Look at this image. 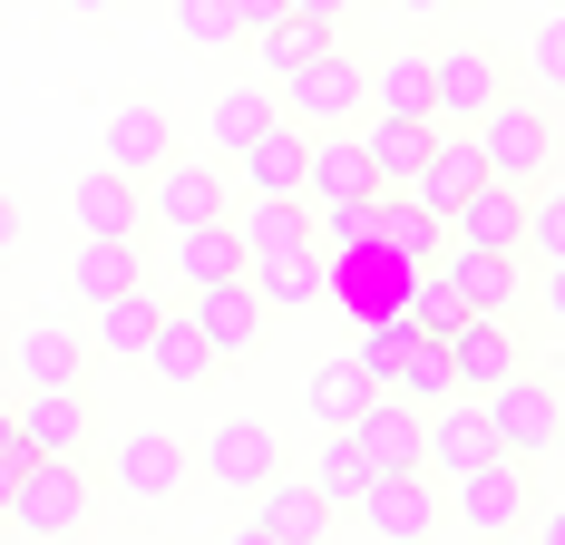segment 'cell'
Returning a JSON list of instances; mask_svg holds the SVG:
<instances>
[{
  "label": "cell",
  "mask_w": 565,
  "mask_h": 545,
  "mask_svg": "<svg viewBox=\"0 0 565 545\" xmlns=\"http://www.w3.org/2000/svg\"><path fill=\"white\" fill-rule=\"evenodd\" d=\"M439 282H449L458 302H468V312H508L516 302V254L508 244H439Z\"/></svg>",
  "instance_id": "17"
},
{
  "label": "cell",
  "mask_w": 565,
  "mask_h": 545,
  "mask_svg": "<svg viewBox=\"0 0 565 545\" xmlns=\"http://www.w3.org/2000/svg\"><path fill=\"white\" fill-rule=\"evenodd\" d=\"M488 399V419H498V448H516V458H546V448H565V389L536 381L526 361H516L498 389H478Z\"/></svg>",
  "instance_id": "5"
},
{
  "label": "cell",
  "mask_w": 565,
  "mask_h": 545,
  "mask_svg": "<svg viewBox=\"0 0 565 545\" xmlns=\"http://www.w3.org/2000/svg\"><path fill=\"white\" fill-rule=\"evenodd\" d=\"M399 10H409V20H429V10H449V0H399Z\"/></svg>",
  "instance_id": "48"
},
{
  "label": "cell",
  "mask_w": 565,
  "mask_h": 545,
  "mask_svg": "<svg viewBox=\"0 0 565 545\" xmlns=\"http://www.w3.org/2000/svg\"><path fill=\"white\" fill-rule=\"evenodd\" d=\"M68 10H108V0H68Z\"/></svg>",
  "instance_id": "50"
},
{
  "label": "cell",
  "mask_w": 565,
  "mask_h": 545,
  "mask_svg": "<svg viewBox=\"0 0 565 545\" xmlns=\"http://www.w3.org/2000/svg\"><path fill=\"white\" fill-rule=\"evenodd\" d=\"M68 215H78V234H137V224H147V185L98 157L78 185H68Z\"/></svg>",
  "instance_id": "20"
},
{
  "label": "cell",
  "mask_w": 565,
  "mask_h": 545,
  "mask_svg": "<svg viewBox=\"0 0 565 545\" xmlns=\"http://www.w3.org/2000/svg\"><path fill=\"white\" fill-rule=\"evenodd\" d=\"M429 137H439V117H381V108H371V127H361L371 175H381V185H409V175H419V157H429Z\"/></svg>",
  "instance_id": "29"
},
{
  "label": "cell",
  "mask_w": 565,
  "mask_h": 545,
  "mask_svg": "<svg viewBox=\"0 0 565 545\" xmlns=\"http://www.w3.org/2000/svg\"><path fill=\"white\" fill-rule=\"evenodd\" d=\"M127 282H147L137 234H88V244H78V264H68V292H78V302H108V292H127Z\"/></svg>",
  "instance_id": "31"
},
{
  "label": "cell",
  "mask_w": 565,
  "mask_h": 545,
  "mask_svg": "<svg viewBox=\"0 0 565 545\" xmlns=\"http://www.w3.org/2000/svg\"><path fill=\"white\" fill-rule=\"evenodd\" d=\"M526 78H536V98H565V0L536 20V40H526Z\"/></svg>",
  "instance_id": "41"
},
{
  "label": "cell",
  "mask_w": 565,
  "mask_h": 545,
  "mask_svg": "<svg viewBox=\"0 0 565 545\" xmlns=\"http://www.w3.org/2000/svg\"><path fill=\"white\" fill-rule=\"evenodd\" d=\"M526 244H536L546 264H565V185L556 195H526Z\"/></svg>",
  "instance_id": "42"
},
{
  "label": "cell",
  "mask_w": 565,
  "mask_h": 545,
  "mask_svg": "<svg viewBox=\"0 0 565 545\" xmlns=\"http://www.w3.org/2000/svg\"><path fill=\"white\" fill-rule=\"evenodd\" d=\"M478 147H488V175H508V185H536L546 175V157H556V117H546V98H488V117L468 127Z\"/></svg>",
  "instance_id": "2"
},
{
  "label": "cell",
  "mask_w": 565,
  "mask_h": 545,
  "mask_svg": "<svg viewBox=\"0 0 565 545\" xmlns=\"http://www.w3.org/2000/svg\"><path fill=\"white\" fill-rule=\"evenodd\" d=\"M458 526L468 536H516L526 516H536V496H526V458L498 448V458H478V468H458Z\"/></svg>",
  "instance_id": "6"
},
{
  "label": "cell",
  "mask_w": 565,
  "mask_h": 545,
  "mask_svg": "<svg viewBox=\"0 0 565 545\" xmlns=\"http://www.w3.org/2000/svg\"><path fill=\"white\" fill-rule=\"evenodd\" d=\"M195 458H205V478H215V488H234V496H264V488L282 478V438L264 429V419H215Z\"/></svg>",
  "instance_id": "7"
},
{
  "label": "cell",
  "mask_w": 565,
  "mask_h": 545,
  "mask_svg": "<svg viewBox=\"0 0 565 545\" xmlns=\"http://www.w3.org/2000/svg\"><path fill=\"white\" fill-rule=\"evenodd\" d=\"M546 312L565 322V264H546Z\"/></svg>",
  "instance_id": "46"
},
{
  "label": "cell",
  "mask_w": 565,
  "mask_h": 545,
  "mask_svg": "<svg viewBox=\"0 0 565 545\" xmlns=\"http://www.w3.org/2000/svg\"><path fill=\"white\" fill-rule=\"evenodd\" d=\"M371 108L381 117H429V58H381L371 68Z\"/></svg>",
  "instance_id": "38"
},
{
  "label": "cell",
  "mask_w": 565,
  "mask_h": 545,
  "mask_svg": "<svg viewBox=\"0 0 565 545\" xmlns=\"http://www.w3.org/2000/svg\"><path fill=\"white\" fill-rule=\"evenodd\" d=\"M381 389L419 399V409H439V399L458 389V371H449V341H439V331H409V351L391 361V381H381Z\"/></svg>",
  "instance_id": "35"
},
{
  "label": "cell",
  "mask_w": 565,
  "mask_h": 545,
  "mask_svg": "<svg viewBox=\"0 0 565 545\" xmlns=\"http://www.w3.org/2000/svg\"><path fill=\"white\" fill-rule=\"evenodd\" d=\"M312 488L332 496V506H361V488H371V458H361V438H351V429H322V458H312Z\"/></svg>",
  "instance_id": "37"
},
{
  "label": "cell",
  "mask_w": 565,
  "mask_h": 545,
  "mask_svg": "<svg viewBox=\"0 0 565 545\" xmlns=\"http://www.w3.org/2000/svg\"><path fill=\"white\" fill-rule=\"evenodd\" d=\"M449 371H458V389H498L516 371V331H508V312H468V322L449 331Z\"/></svg>",
  "instance_id": "26"
},
{
  "label": "cell",
  "mask_w": 565,
  "mask_h": 545,
  "mask_svg": "<svg viewBox=\"0 0 565 545\" xmlns=\"http://www.w3.org/2000/svg\"><path fill=\"white\" fill-rule=\"evenodd\" d=\"M20 468H30V438H20V399H0V506L20 488Z\"/></svg>",
  "instance_id": "43"
},
{
  "label": "cell",
  "mask_w": 565,
  "mask_h": 545,
  "mask_svg": "<svg viewBox=\"0 0 565 545\" xmlns=\"http://www.w3.org/2000/svg\"><path fill=\"white\" fill-rule=\"evenodd\" d=\"M478 458H498V419H488L478 389H449V399L429 409V468L458 478V468H478Z\"/></svg>",
  "instance_id": "16"
},
{
  "label": "cell",
  "mask_w": 565,
  "mask_h": 545,
  "mask_svg": "<svg viewBox=\"0 0 565 545\" xmlns=\"http://www.w3.org/2000/svg\"><path fill=\"white\" fill-rule=\"evenodd\" d=\"M234 224H244V254H292L312 244V195H254Z\"/></svg>",
  "instance_id": "36"
},
{
  "label": "cell",
  "mask_w": 565,
  "mask_h": 545,
  "mask_svg": "<svg viewBox=\"0 0 565 545\" xmlns=\"http://www.w3.org/2000/svg\"><path fill=\"white\" fill-rule=\"evenodd\" d=\"M302 157H312V127L274 117L254 147H234V175H244V195H302Z\"/></svg>",
  "instance_id": "18"
},
{
  "label": "cell",
  "mask_w": 565,
  "mask_h": 545,
  "mask_svg": "<svg viewBox=\"0 0 565 545\" xmlns=\"http://www.w3.org/2000/svg\"><path fill=\"white\" fill-rule=\"evenodd\" d=\"M371 399H381V381L361 371V351H351V361H322V371L302 381V409H312L322 429H351V419H361Z\"/></svg>",
  "instance_id": "33"
},
{
  "label": "cell",
  "mask_w": 565,
  "mask_h": 545,
  "mask_svg": "<svg viewBox=\"0 0 565 545\" xmlns=\"http://www.w3.org/2000/svg\"><path fill=\"white\" fill-rule=\"evenodd\" d=\"M419 272L429 264H409V254H391V244H341L332 254V302L351 312V322H381V312H409Z\"/></svg>",
  "instance_id": "4"
},
{
  "label": "cell",
  "mask_w": 565,
  "mask_h": 545,
  "mask_svg": "<svg viewBox=\"0 0 565 545\" xmlns=\"http://www.w3.org/2000/svg\"><path fill=\"white\" fill-rule=\"evenodd\" d=\"M361 526H371V536H391V545L439 536V488H429L419 468H381V478L361 488Z\"/></svg>",
  "instance_id": "8"
},
{
  "label": "cell",
  "mask_w": 565,
  "mask_h": 545,
  "mask_svg": "<svg viewBox=\"0 0 565 545\" xmlns=\"http://www.w3.org/2000/svg\"><path fill=\"white\" fill-rule=\"evenodd\" d=\"M254 292H264V312H292V302H322L332 292V254L322 244H292V254H254Z\"/></svg>",
  "instance_id": "27"
},
{
  "label": "cell",
  "mask_w": 565,
  "mask_h": 545,
  "mask_svg": "<svg viewBox=\"0 0 565 545\" xmlns=\"http://www.w3.org/2000/svg\"><path fill=\"white\" fill-rule=\"evenodd\" d=\"M371 244H391V254H409V264H439L449 215H429L409 185H371Z\"/></svg>",
  "instance_id": "21"
},
{
  "label": "cell",
  "mask_w": 565,
  "mask_h": 545,
  "mask_svg": "<svg viewBox=\"0 0 565 545\" xmlns=\"http://www.w3.org/2000/svg\"><path fill=\"white\" fill-rule=\"evenodd\" d=\"M498 98V58L478 50V40H449V50L429 58V117L439 127H478Z\"/></svg>",
  "instance_id": "9"
},
{
  "label": "cell",
  "mask_w": 565,
  "mask_h": 545,
  "mask_svg": "<svg viewBox=\"0 0 565 545\" xmlns=\"http://www.w3.org/2000/svg\"><path fill=\"white\" fill-rule=\"evenodd\" d=\"M20 438L50 458H88V381H40L20 389Z\"/></svg>",
  "instance_id": "13"
},
{
  "label": "cell",
  "mask_w": 565,
  "mask_h": 545,
  "mask_svg": "<svg viewBox=\"0 0 565 545\" xmlns=\"http://www.w3.org/2000/svg\"><path fill=\"white\" fill-rule=\"evenodd\" d=\"M282 10H292V0H234V20H244V40H254V30H274Z\"/></svg>",
  "instance_id": "44"
},
{
  "label": "cell",
  "mask_w": 565,
  "mask_h": 545,
  "mask_svg": "<svg viewBox=\"0 0 565 545\" xmlns=\"http://www.w3.org/2000/svg\"><path fill=\"white\" fill-rule=\"evenodd\" d=\"M185 312L205 322L215 361H244V351L264 341V292H254V272H234V282H205V292H185Z\"/></svg>",
  "instance_id": "15"
},
{
  "label": "cell",
  "mask_w": 565,
  "mask_h": 545,
  "mask_svg": "<svg viewBox=\"0 0 565 545\" xmlns=\"http://www.w3.org/2000/svg\"><path fill=\"white\" fill-rule=\"evenodd\" d=\"M117 488L137 496V506H167V496L185 488V448H175L167 429H127L117 438Z\"/></svg>",
  "instance_id": "25"
},
{
  "label": "cell",
  "mask_w": 565,
  "mask_h": 545,
  "mask_svg": "<svg viewBox=\"0 0 565 545\" xmlns=\"http://www.w3.org/2000/svg\"><path fill=\"white\" fill-rule=\"evenodd\" d=\"M88 312H98V351H108V361H147V341L167 322V302H147V282H127V292L88 302Z\"/></svg>",
  "instance_id": "30"
},
{
  "label": "cell",
  "mask_w": 565,
  "mask_h": 545,
  "mask_svg": "<svg viewBox=\"0 0 565 545\" xmlns=\"http://www.w3.org/2000/svg\"><path fill=\"white\" fill-rule=\"evenodd\" d=\"M449 234H458V244H508V254H526V185L488 175V185L449 215Z\"/></svg>",
  "instance_id": "28"
},
{
  "label": "cell",
  "mask_w": 565,
  "mask_h": 545,
  "mask_svg": "<svg viewBox=\"0 0 565 545\" xmlns=\"http://www.w3.org/2000/svg\"><path fill=\"white\" fill-rule=\"evenodd\" d=\"M282 117V98L274 88H254V78H234V88H215V108H205V137H215V147H254V137H264V127H274Z\"/></svg>",
  "instance_id": "34"
},
{
  "label": "cell",
  "mask_w": 565,
  "mask_h": 545,
  "mask_svg": "<svg viewBox=\"0 0 565 545\" xmlns=\"http://www.w3.org/2000/svg\"><path fill=\"white\" fill-rule=\"evenodd\" d=\"M546 545H565V506H556V516H546Z\"/></svg>",
  "instance_id": "49"
},
{
  "label": "cell",
  "mask_w": 565,
  "mask_h": 545,
  "mask_svg": "<svg viewBox=\"0 0 565 545\" xmlns=\"http://www.w3.org/2000/svg\"><path fill=\"white\" fill-rule=\"evenodd\" d=\"M254 50H264V68L282 78V68H302V58L332 50V30H322V20H302V10H282L274 30H254Z\"/></svg>",
  "instance_id": "39"
},
{
  "label": "cell",
  "mask_w": 565,
  "mask_h": 545,
  "mask_svg": "<svg viewBox=\"0 0 565 545\" xmlns=\"http://www.w3.org/2000/svg\"><path fill=\"white\" fill-rule=\"evenodd\" d=\"M167 244H175V282H185V292L234 282V272L254 264V254H244V224H234V215H215V224H175Z\"/></svg>",
  "instance_id": "22"
},
{
  "label": "cell",
  "mask_w": 565,
  "mask_h": 545,
  "mask_svg": "<svg viewBox=\"0 0 565 545\" xmlns=\"http://www.w3.org/2000/svg\"><path fill=\"white\" fill-rule=\"evenodd\" d=\"M381 175H371V147L351 137V127H312V157H302V195L312 205H351V195H371Z\"/></svg>",
  "instance_id": "19"
},
{
  "label": "cell",
  "mask_w": 565,
  "mask_h": 545,
  "mask_svg": "<svg viewBox=\"0 0 565 545\" xmlns=\"http://www.w3.org/2000/svg\"><path fill=\"white\" fill-rule=\"evenodd\" d=\"M274 98H282V117H302V127H351V117L371 108V68L322 50V58H302V68H282Z\"/></svg>",
  "instance_id": "3"
},
{
  "label": "cell",
  "mask_w": 565,
  "mask_h": 545,
  "mask_svg": "<svg viewBox=\"0 0 565 545\" xmlns=\"http://www.w3.org/2000/svg\"><path fill=\"white\" fill-rule=\"evenodd\" d=\"M98 157L117 165V175H157V165L175 157V127H167V108L157 98H127V108H108V127H98Z\"/></svg>",
  "instance_id": "14"
},
{
  "label": "cell",
  "mask_w": 565,
  "mask_h": 545,
  "mask_svg": "<svg viewBox=\"0 0 565 545\" xmlns=\"http://www.w3.org/2000/svg\"><path fill=\"white\" fill-rule=\"evenodd\" d=\"M225 215V165L215 157H167L157 175H147V224H215Z\"/></svg>",
  "instance_id": "10"
},
{
  "label": "cell",
  "mask_w": 565,
  "mask_h": 545,
  "mask_svg": "<svg viewBox=\"0 0 565 545\" xmlns=\"http://www.w3.org/2000/svg\"><path fill=\"white\" fill-rule=\"evenodd\" d=\"M10 371H20V389H40V381H78V371H88V341L58 322V312H40V322L10 331Z\"/></svg>",
  "instance_id": "24"
},
{
  "label": "cell",
  "mask_w": 565,
  "mask_h": 545,
  "mask_svg": "<svg viewBox=\"0 0 565 545\" xmlns=\"http://www.w3.org/2000/svg\"><path fill=\"white\" fill-rule=\"evenodd\" d=\"M332 496L312 488V478H274V488H264V506H254V536L264 545H312V536H332Z\"/></svg>",
  "instance_id": "23"
},
{
  "label": "cell",
  "mask_w": 565,
  "mask_h": 545,
  "mask_svg": "<svg viewBox=\"0 0 565 545\" xmlns=\"http://www.w3.org/2000/svg\"><path fill=\"white\" fill-rule=\"evenodd\" d=\"M478 185H488V147H478L468 127H439V137H429V157H419V175H409V195H419L429 215H458Z\"/></svg>",
  "instance_id": "11"
},
{
  "label": "cell",
  "mask_w": 565,
  "mask_h": 545,
  "mask_svg": "<svg viewBox=\"0 0 565 545\" xmlns=\"http://www.w3.org/2000/svg\"><path fill=\"white\" fill-rule=\"evenodd\" d=\"M351 438H361L371 478H381V468H429V409H419V399H399V389H381V399L351 419Z\"/></svg>",
  "instance_id": "12"
},
{
  "label": "cell",
  "mask_w": 565,
  "mask_h": 545,
  "mask_svg": "<svg viewBox=\"0 0 565 545\" xmlns=\"http://www.w3.org/2000/svg\"><path fill=\"white\" fill-rule=\"evenodd\" d=\"M175 40L185 50H234L244 20H234V0H175Z\"/></svg>",
  "instance_id": "40"
},
{
  "label": "cell",
  "mask_w": 565,
  "mask_h": 545,
  "mask_svg": "<svg viewBox=\"0 0 565 545\" xmlns=\"http://www.w3.org/2000/svg\"><path fill=\"white\" fill-rule=\"evenodd\" d=\"M292 10H302V20H322V30H332L341 10H351V0H292Z\"/></svg>",
  "instance_id": "45"
},
{
  "label": "cell",
  "mask_w": 565,
  "mask_h": 545,
  "mask_svg": "<svg viewBox=\"0 0 565 545\" xmlns=\"http://www.w3.org/2000/svg\"><path fill=\"white\" fill-rule=\"evenodd\" d=\"M10 244H20V205L0 195V254H10Z\"/></svg>",
  "instance_id": "47"
},
{
  "label": "cell",
  "mask_w": 565,
  "mask_h": 545,
  "mask_svg": "<svg viewBox=\"0 0 565 545\" xmlns=\"http://www.w3.org/2000/svg\"><path fill=\"white\" fill-rule=\"evenodd\" d=\"M147 371H157V381H175V389H195L205 371H215V341H205V322H195L185 302L157 322V341H147Z\"/></svg>",
  "instance_id": "32"
},
{
  "label": "cell",
  "mask_w": 565,
  "mask_h": 545,
  "mask_svg": "<svg viewBox=\"0 0 565 545\" xmlns=\"http://www.w3.org/2000/svg\"><path fill=\"white\" fill-rule=\"evenodd\" d=\"M20 536H78L88 526V468L78 458H50V448H30V468H20V488L0 506Z\"/></svg>",
  "instance_id": "1"
}]
</instances>
